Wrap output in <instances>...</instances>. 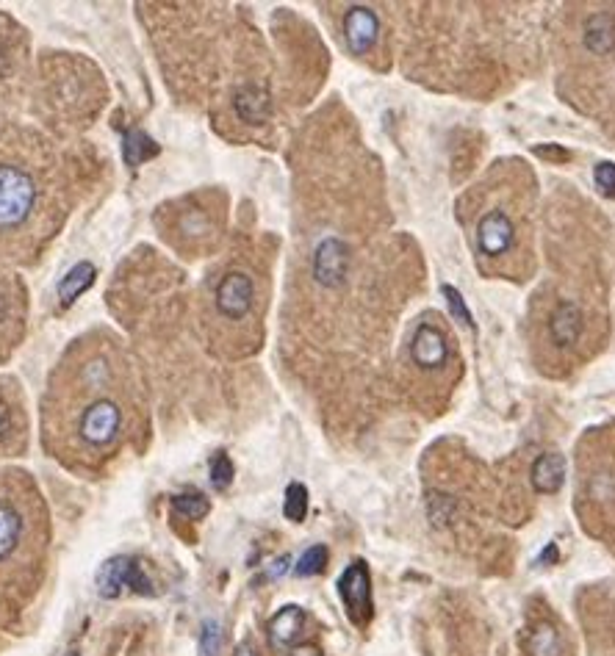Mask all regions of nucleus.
Listing matches in <instances>:
<instances>
[{
	"label": "nucleus",
	"instance_id": "nucleus-1",
	"mask_svg": "<svg viewBox=\"0 0 615 656\" xmlns=\"http://www.w3.org/2000/svg\"><path fill=\"white\" fill-rule=\"evenodd\" d=\"M48 416L56 427H70L84 449L103 452L120 441L125 402L117 369L100 344H78L64 358L48 394Z\"/></svg>",
	"mask_w": 615,
	"mask_h": 656
},
{
	"label": "nucleus",
	"instance_id": "nucleus-2",
	"mask_svg": "<svg viewBox=\"0 0 615 656\" xmlns=\"http://www.w3.org/2000/svg\"><path fill=\"white\" fill-rule=\"evenodd\" d=\"M42 205L39 178L20 161H0V239H20L37 222Z\"/></svg>",
	"mask_w": 615,
	"mask_h": 656
},
{
	"label": "nucleus",
	"instance_id": "nucleus-3",
	"mask_svg": "<svg viewBox=\"0 0 615 656\" xmlns=\"http://www.w3.org/2000/svg\"><path fill=\"white\" fill-rule=\"evenodd\" d=\"M255 308V283L253 277L242 269H230L222 275L214 291V311L219 319L230 324H242L253 316Z\"/></svg>",
	"mask_w": 615,
	"mask_h": 656
},
{
	"label": "nucleus",
	"instance_id": "nucleus-4",
	"mask_svg": "<svg viewBox=\"0 0 615 656\" xmlns=\"http://www.w3.org/2000/svg\"><path fill=\"white\" fill-rule=\"evenodd\" d=\"M95 585L100 598H117L122 590H133L139 596H153L156 593V587L147 579L139 560H131V557H114V560L106 562L97 571Z\"/></svg>",
	"mask_w": 615,
	"mask_h": 656
},
{
	"label": "nucleus",
	"instance_id": "nucleus-5",
	"mask_svg": "<svg viewBox=\"0 0 615 656\" xmlns=\"http://www.w3.org/2000/svg\"><path fill=\"white\" fill-rule=\"evenodd\" d=\"M338 596L347 607L352 623L366 626L372 621V579H369V565L363 560L350 562L341 579H338Z\"/></svg>",
	"mask_w": 615,
	"mask_h": 656
},
{
	"label": "nucleus",
	"instance_id": "nucleus-6",
	"mask_svg": "<svg viewBox=\"0 0 615 656\" xmlns=\"http://www.w3.org/2000/svg\"><path fill=\"white\" fill-rule=\"evenodd\" d=\"M516 244V225L507 216V211L494 208L480 216L477 222V250L483 258H502Z\"/></svg>",
	"mask_w": 615,
	"mask_h": 656
},
{
	"label": "nucleus",
	"instance_id": "nucleus-7",
	"mask_svg": "<svg viewBox=\"0 0 615 656\" xmlns=\"http://www.w3.org/2000/svg\"><path fill=\"white\" fill-rule=\"evenodd\" d=\"M410 363L419 371H441L449 363L447 335L433 324L416 327L410 338Z\"/></svg>",
	"mask_w": 615,
	"mask_h": 656
},
{
	"label": "nucleus",
	"instance_id": "nucleus-8",
	"mask_svg": "<svg viewBox=\"0 0 615 656\" xmlns=\"http://www.w3.org/2000/svg\"><path fill=\"white\" fill-rule=\"evenodd\" d=\"M377 36H380V20H377V14H374L372 9H366V6H352L347 17H344V39H347L352 53L366 56V53L374 48Z\"/></svg>",
	"mask_w": 615,
	"mask_h": 656
},
{
	"label": "nucleus",
	"instance_id": "nucleus-9",
	"mask_svg": "<svg viewBox=\"0 0 615 656\" xmlns=\"http://www.w3.org/2000/svg\"><path fill=\"white\" fill-rule=\"evenodd\" d=\"M314 275L316 283L325 288H338L347 275V250L338 239H325L316 247L314 255Z\"/></svg>",
	"mask_w": 615,
	"mask_h": 656
},
{
	"label": "nucleus",
	"instance_id": "nucleus-10",
	"mask_svg": "<svg viewBox=\"0 0 615 656\" xmlns=\"http://www.w3.org/2000/svg\"><path fill=\"white\" fill-rule=\"evenodd\" d=\"M25 537V515L17 501L0 496V562H9L20 551Z\"/></svg>",
	"mask_w": 615,
	"mask_h": 656
},
{
	"label": "nucleus",
	"instance_id": "nucleus-11",
	"mask_svg": "<svg viewBox=\"0 0 615 656\" xmlns=\"http://www.w3.org/2000/svg\"><path fill=\"white\" fill-rule=\"evenodd\" d=\"M585 330V313L574 302H563L557 305V311L549 316V338L557 346L577 344Z\"/></svg>",
	"mask_w": 615,
	"mask_h": 656
},
{
	"label": "nucleus",
	"instance_id": "nucleus-12",
	"mask_svg": "<svg viewBox=\"0 0 615 656\" xmlns=\"http://www.w3.org/2000/svg\"><path fill=\"white\" fill-rule=\"evenodd\" d=\"M530 479H532V488L538 490V493H543V496L557 493V490L563 488V482H566V457L557 452L541 454V457L532 463Z\"/></svg>",
	"mask_w": 615,
	"mask_h": 656
},
{
	"label": "nucleus",
	"instance_id": "nucleus-13",
	"mask_svg": "<svg viewBox=\"0 0 615 656\" xmlns=\"http://www.w3.org/2000/svg\"><path fill=\"white\" fill-rule=\"evenodd\" d=\"M302 626H305V612H302L297 604H289V607H283L269 621V645L272 648H278V651H283V648H294V643H297V637L302 634Z\"/></svg>",
	"mask_w": 615,
	"mask_h": 656
},
{
	"label": "nucleus",
	"instance_id": "nucleus-14",
	"mask_svg": "<svg viewBox=\"0 0 615 656\" xmlns=\"http://www.w3.org/2000/svg\"><path fill=\"white\" fill-rule=\"evenodd\" d=\"M527 654L530 656H563V637L552 623H538L532 626L527 637Z\"/></svg>",
	"mask_w": 615,
	"mask_h": 656
},
{
	"label": "nucleus",
	"instance_id": "nucleus-15",
	"mask_svg": "<svg viewBox=\"0 0 615 656\" xmlns=\"http://www.w3.org/2000/svg\"><path fill=\"white\" fill-rule=\"evenodd\" d=\"M615 45V31L613 23L607 14H596L588 20V28H585V48L591 53H607V50Z\"/></svg>",
	"mask_w": 615,
	"mask_h": 656
},
{
	"label": "nucleus",
	"instance_id": "nucleus-16",
	"mask_svg": "<svg viewBox=\"0 0 615 656\" xmlns=\"http://www.w3.org/2000/svg\"><path fill=\"white\" fill-rule=\"evenodd\" d=\"M92 280H95V269L89 266V263H81V266H75L70 275L61 280L59 286V297L61 305H70L78 294H84L86 288L92 286Z\"/></svg>",
	"mask_w": 615,
	"mask_h": 656
},
{
	"label": "nucleus",
	"instance_id": "nucleus-17",
	"mask_svg": "<svg viewBox=\"0 0 615 656\" xmlns=\"http://www.w3.org/2000/svg\"><path fill=\"white\" fill-rule=\"evenodd\" d=\"M236 111H239L242 120L261 122L269 114V100L261 92H255V89H244L242 95L236 97Z\"/></svg>",
	"mask_w": 615,
	"mask_h": 656
},
{
	"label": "nucleus",
	"instance_id": "nucleus-18",
	"mask_svg": "<svg viewBox=\"0 0 615 656\" xmlns=\"http://www.w3.org/2000/svg\"><path fill=\"white\" fill-rule=\"evenodd\" d=\"M172 510L181 515V518H203L208 510H211V504L205 499L203 493H197V490H189V493H178L175 499H172Z\"/></svg>",
	"mask_w": 615,
	"mask_h": 656
},
{
	"label": "nucleus",
	"instance_id": "nucleus-19",
	"mask_svg": "<svg viewBox=\"0 0 615 656\" xmlns=\"http://www.w3.org/2000/svg\"><path fill=\"white\" fill-rule=\"evenodd\" d=\"M283 513L289 521L300 524L308 515V488L302 482H291L286 488V504H283Z\"/></svg>",
	"mask_w": 615,
	"mask_h": 656
},
{
	"label": "nucleus",
	"instance_id": "nucleus-20",
	"mask_svg": "<svg viewBox=\"0 0 615 656\" xmlns=\"http://www.w3.org/2000/svg\"><path fill=\"white\" fill-rule=\"evenodd\" d=\"M325 565H327L325 546H311V549L302 554L300 562L294 565V573H297V576H319V573L325 571Z\"/></svg>",
	"mask_w": 615,
	"mask_h": 656
},
{
	"label": "nucleus",
	"instance_id": "nucleus-21",
	"mask_svg": "<svg viewBox=\"0 0 615 656\" xmlns=\"http://www.w3.org/2000/svg\"><path fill=\"white\" fill-rule=\"evenodd\" d=\"M233 482V463L225 452L214 454L211 460V485L217 490H225Z\"/></svg>",
	"mask_w": 615,
	"mask_h": 656
},
{
	"label": "nucleus",
	"instance_id": "nucleus-22",
	"mask_svg": "<svg viewBox=\"0 0 615 656\" xmlns=\"http://www.w3.org/2000/svg\"><path fill=\"white\" fill-rule=\"evenodd\" d=\"M158 147L150 139H147L145 133H131L128 136V161L131 164H142L145 158L156 156Z\"/></svg>",
	"mask_w": 615,
	"mask_h": 656
},
{
	"label": "nucleus",
	"instance_id": "nucleus-23",
	"mask_svg": "<svg viewBox=\"0 0 615 656\" xmlns=\"http://www.w3.org/2000/svg\"><path fill=\"white\" fill-rule=\"evenodd\" d=\"M222 651V629L217 621H205L200 632V656H219Z\"/></svg>",
	"mask_w": 615,
	"mask_h": 656
},
{
	"label": "nucleus",
	"instance_id": "nucleus-24",
	"mask_svg": "<svg viewBox=\"0 0 615 656\" xmlns=\"http://www.w3.org/2000/svg\"><path fill=\"white\" fill-rule=\"evenodd\" d=\"M441 291H444V297H447L449 311L455 313V316H458V319H460V322H463V324H469V327H474V322H471L469 308H466V302H463V297H460V291H458V288L444 286V288H441Z\"/></svg>",
	"mask_w": 615,
	"mask_h": 656
},
{
	"label": "nucleus",
	"instance_id": "nucleus-25",
	"mask_svg": "<svg viewBox=\"0 0 615 656\" xmlns=\"http://www.w3.org/2000/svg\"><path fill=\"white\" fill-rule=\"evenodd\" d=\"M593 178H596V186L604 191V194H610L615 197V164L610 161H602L596 172H593Z\"/></svg>",
	"mask_w": 615,
	"mask_h": 656
},
{
	"label": "nucleus",
	"instance_id": "nucleus-26",
	"mask_svg": "<svg viewBox=\"0 0 615 656\" xmlns=\"http://www.w3.org/2000/svg\"><path fill=\"white\" fill-rule=\"evenodd\" d=\"M14 432V407L0 396V443Z\"/></svg>",
	"mask_w": 615,
	"mask_h": 656
},
{
	"label": "nucleus",
	"instance_id": "nucleus-27",
	"mask_svg": "<svg viewBox=\"0 0 615 656\" xmlns=\"http://www.w3.org/2000/svg\"><path fill=\"white\" fill-rule=\"evenodd\" d=\"M535 156L552 158L555 164H560V161H566V158H568V150L557 147V144H543V147H535Z\"/></svg>",
	"mask_w": 615,
	"mask_h": 656
},
{
	"label": "nucleus",
	"instance_id": "nucleus-28",
	"mask_svg": "<svg viewBox=\"0 0 615 656\" xmlns=\"http://www.w3.org/2000/svg\"><path fill=\"white\" fill-rule=\"evenodd\" d=\"M289 656H322V651L316 645L305 643V645H294L289 651Z\"/></svg>",
	"mask_w": 615,
	"mask_h": 656
},
{
	"label": "nucleus",
	"instance_id": "nucleus-29",
	"mask_svg": "<svg viewBox=\"0 0 615 656\" xmlns=\"http://www.w3.org/2000/svg\"><path fill=\"white\" fill-rule=\"evenodd\" d=\"M233 656H258V651H255V645L250 643V640H244V643H239V648L233 651Z\"/></svg>",
	"mask_w": 615,
	"mask_h": 656
}]
</instances>
